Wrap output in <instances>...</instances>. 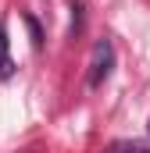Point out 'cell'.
I'll return each mask as SVG.
<instances>
[{
	"instance_id": "277c9868",
	"label": "cell",
	"mask_w": 150,
	"mask_h": 153,
	"mask_svg": "<svg viewBox=\"0 0 150 153\" xmlns=\"http://www.w3.org/2000/svg\"><path fill=\"white\" fill-rule=\"evenodd\" d=\"M147 132H150V121H147Z\"/></svg>"
},
{
	"instance_id": "3957f363",
	"label": "cell",
	"mask_w": 150,
	"mask_h": 153,
	"mask_svg": "<svg viewBox=\"0 0 150 153\" xmlns=\"http://www.w3.org/2000/svg\"><path fill=\"white\" fill-rule=\"evenodd\" d=\"M25 22H29V32H32V46H43V32H39V25H36V18H32V14H25Z\"/></svg>"
},
{
	"instance_id": "6da1fadb",
	"label": "cell",
	"mask_w": 150,
	"mask_h": 153,
	"mask_svg": "<svg viewBox=\"0 0 150 153\" xmlns=\"http://www.w3.org/2000/svg\"><path fill=\"white\" fill-rule=\"evenodd\" d=\"M111 68H114V46H111V39H100L93 46V57H89V85L100 89L111 75Z\"/></svg>"
},
{
	"instance_id": "7a4b0ae2",
	"label": "cell",
	"mask_w": 150,
	"mask_h": 153,
	"mask_svg": "<svg viewBox=\"0 0 150 153\" xmlns=\"http://www.w3.org/2000/svg\"><path fill=\"white\" fill-rule=\"evenodd\" d=\"M14 75V61H11V43H7V29L0 25V82Z\"/></svg>"
}]
</instances>
